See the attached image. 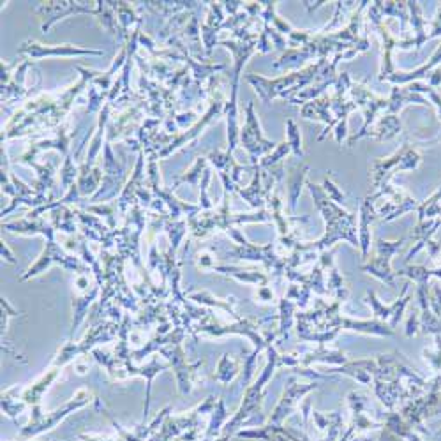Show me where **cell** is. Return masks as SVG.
<instances>
[{"label":"cell","mask_w":441,"mask_h":441,"mask_svg":"<svg viewBox=\"0 0 441 441\" xmlns=\"http://www.w3.org/2000/svg\"><path fill=\"white\" fill-rule=\"evenodd\" d=\"M78 175H80V165L76 163V159L73 158V153L65 156L64 165L60 168V188L62 191L67 192L73 184H76Z\"/></svg>","instance_id":"f1b7e54d"},{"label":"cell","mask_w":441,"mask_h":441,"mask_svg":"<svg viewBox=\"0 0 441 441\" xmlns=\"http://www.w3.org/2000/svg\"><path fill=\"white\" fill-rule=\"evenodd\" d=\"M189 299L194 300L196 303H201V306H214V307H217V309H224V311H228L230 315H233V311H231V306H230V300H233V299H228V302H224V300H221V299H215V297L212 295L210 292L191 293V295H189Z\"/></svg>","instance_id":"d6a6232c"},{"label":"cell","mask_w":441,"mask_h":441,"mask_svg":"<svg viewBox=\"0 0 441 441\" xmlns=\"http://www.w3.org/2000/svg\"><path fill=\"white\" fill-rule=\"evenodd\" d=\"M34 69V62L25 58L22 62H6L0 64V80H2V104H11L24 101L31 96V87H27L28 71Z\"/></svg>","instance_id":"52a82bcc"},{"label":"cell","mask_w":441,"mask_h":441,"mask_svg":"<svg viewBox=\"0 0 441 441\" xmlns=\"http://www.w3.org/2000/svg\"><path fill=\"white\" fill-rule=\"evenodd\" d=\"M240 143L249 153L253 166L258 165V159L265 158L276 149V143L265 138L261 133V124L254 112V103H247L246 106V124L240 127Z\"/></svg>","instance_id":"8fae6325"},{"label":"cell","mask_w":441,"mask_h":441,"mask_svg":"<svg viewBox=\"0 0 441 441\" xmlns=\"http://www.w3.org/2000/svg\"><path fill=\"white\" fill-rule=\"evenodd\" d=\"M126 60H127V47L124 44L122 50L119 51V55H115V58H113L112 65L108 67L106 71H92V69H87L88 71V80H90V85H94V87H97L99 90H103V92H110L113 87V83H115V74L119 76V71L124 69V65H126Z\"/></svg>","instance_id":"e0dca14e"},{"label":"cell","mask_w":441,"mask_h":441,"mask_svg":"<svg viewBox=\"0 0 441 441\" xmlns=\"http://www.w3.org/2000/svg\"><path fill=\"white\" fill-rule=\"evenodd\" d=\"M58 372H60V369L50 365V369H48V371L44 372L41 378H38V380H35L34 383L31 385V387H27L22 390V399L25 401V404H27V406H31V408L39 406V403H41L44 392H47L48 388H50V385L58 378Z\"/></svg>","instance_id":"ac0fdd59"},{"label":"cell","mask_w":441,"mask_h":441,"mask_svg":"<svg viewBox=\"0 0 441 441\" xmlns=\"http://www.w3.org/2000/svg\"><path fill=\"white\" fill-rule=\"evenodd\" d=\"M99 290H101V286L97 284V286H94L90 292L81 293L80 297H74L73 299V322H71L69 339L74 338V334L78 332V328H80V325L83 323V319L87 318L88 307H90V303H92L94 300L97 299V295H99Z\"/></svg>","instance_id":"603a6c76"},{"label":"cell","mask_w":441,"mask_h":441,"mask_svg":"<svg viewBox=\"0 0 441 441\" xmlns=\"http://www.w3.org/2000/svg\"><path fill=\"white\" fill-rule=\"evenodd\" d=\"M208 168V159L207 158H198L194 161V165L188 169L185 173H181V175L176 176L175 181L172 184V191L175 192V189L182 184H189L192 188H200L201 184V178H203L205 172Z\"/></svg>","instance_id":"484cf974"},{"label":"cell","mask_w":441,"mask_h":441,"mask_svg":"<svg viewBox=\"0 0 441 441\" xmlns=\"http://www.w3.org/2000/svg\"><path fill=\"white\" fill-rule=\"evenodd\" d=\"M212 272L230 276L237 281H244V283H260V281H265V277L260 276V274L247 272V270H240L237 267H228V265H215Z\"/></svg>","instance_id":"4dcf8cb0"},{"label":"cell","mask_w":441,"mask_h":441,"mask_svg":"<svg viewBox=\"0 0 441 441\" xmlns=\"http://www.w3.org/2000/svg\"><path fill=\"white\" fill-rule=\"evenodd\" d=\"M115 11H117V19H119L120 27V39L124 41H129L131 34L138 25L143 24V18L138 15V8L129 2H115Z\"/></svg>","instance_id":"ffe728a7"},{"label":"cell","mask_w":441,"mask_h":441,"mask_svg":"<svg viewBox=\"0 0 441 441\" xmlns=\"http://www.w3.org/2000/svg\"><path fill=\"white\" fill-rule=\"evenodd\" d=\"M212 181V172L210 168H207V172H205L203 178H201V184L200 188H198V191H200V208L201 210H212L214 208V205H212L210 201V196H208V184H210Z\"/></svg>","instance_id":"d590c367"},{"label":"cell","mask_w":441,"mask_h":441,"mask_svg":"<svg viewBox=\"0 0 441 441\" xmlns=\"http://www.w3.org/2000/svg\"><path fill=\"white\" fill-rule=\"evenodd\" d=\"M0 254H2V260L8 261V263H11V265L18 263V261H16V258H15V254L11 253V249H9V246L6 244L4 240L0 242Z\"/></svg>","instance_id":"60d3db41"},{"label":"cell","mask_w":441,"mask_h":441,"mask_svg":"<svg viewBox=\"0 0 441 441\" xmlns=\"http://www.w3.org/2000/svg\"><path fill=\"white\" fill-rule=\"evenodd\" d=\"M34 15H38L42 19L41 31L44 34L51 31L55 24H58L60 19L69 18V16L76 15H97L96 2H74V0H62V2H39L32 9Z\"/></svg>","instance_id":"9c48e42d"},{"label":"cell","mask_w":441,"mask_h":441,"mask_svg":"<svg viewBox=\"0 0 441 441\" xmlns=\"http://www.w3.org/2000/svg\"><path fill=\"white\" fill-rule=\"evenodd\" d=\"M286 142H288V145L292 147V152L295 153L297 158L302 159L303 156V150H302V138H300V131L299 127H297L295 120H286Z\"/></svg>","instance_id":"836d02e7"},{"label":"cell","mask_w":441,"mask_h":441,"mask_svg":"<svg viewBox=\"0 0 441 441\" xmlns=\"http://www.w3.org/2000/svg\"><path fill=\"white\" fill-rule=\"evenodd\" d=\"M80 73L76 83L69 85L62 92H41L25 101V104L9 120L8 126L2 129V143L11 138L31 135V133H42V131H55L65 122V117L69 115L74 103L90 85L87 67L76 65Z\"/></svg>","instance_id":"6da1fadb"},{"label":"cell","mask_w":441,"mask_h":441,"mask_svg":"<svg viewBox=\"0 0 441 441\" xmlns=\"http://www.w3.org/2000/svg\"><path fill=\"white\" fill-rule=\"evenodd\" d=\"M372 215H374V208H372V198H365L364 203L360 205V244L364 254L369 249V242H371V221Z\"/></svg>","instance_id":"83f0119b"},{"label":"cell","mask_w":441,"mask_h":441,"mask_svg":"<svg viewBox=\"0 0 441 441\" xmlns=\"http://www.w3.org/2000/svg\"><path fill=\"white\" fill-rule=\"evenodd\" d=\"M242 6L244 2H237V0H231V2H223L224 11L228 13V16H235L242 11Z\"/></svg>","instance_id":"b9f144b4"},{"label":"cell","mask_w":441,"mask_h":441,"mask_svg":"<svg viewBox=\"0 0 441 441\" xmlns=\"http://www.w3.org/2000/svg\"><path fill=\"white\" fill-rule=\"evenodd\" d=\"M145 115H149V103H147L145 97H142L138 103H133L119 115H113L110 119L106 129V142L115 143L131 140V136L138 133L140 126L147 119Z\"/></svg>","instance_id":"ba28073f"},{"label":"cell","mask_w":441,"mask_h":441,"mask_svg":"<svg viewBox=\"0 0 441 441\" xmlns=\"http://www.w3.org/2000/svg\"><path fill=\"white\" fill-rule=\"evenodd\" d=\"M74 136H76V131L71 129V126L67 122L62 124L60 127L53 131V135L48 136V138H35L28 143V149L25 150V153L18 159L19 165L27 166L28 163L38 161L41 159L42 152H48V150H55L65 158L71 153V143H73Z\"/></svg>","instance_id":"30bf717a"},{"label":"cell","mask_w":441,"mask_h":441,"mask_svg":"<svg viewBox=\"0 0 441 441\" xmlns=\"http://www.w3.org/2000/svg\"><path fill=\"white\" fill-rule=\"evenodd\" d=\"M0 306H2V323H0V326H2V335H6V332H8L9 319L15 318V316H19L22 313L16 311L15 307H13L11 303L4 299V297H2V300H0Z\"/></svg>","instance_id":"74e56055"},{"label":"cell","mask_w":441,"mask_h":441,"mask_svg":"<svg viewBox=\"0 0 441 441\" xmlns=\"http://www.w3.org/2000/svg\"><path fill=\"white\" fill-rule=\"evenodd\" d=\"M328 60L326 58H319V62L309 65L302 71H295V73H290L283 78H263L260 74H246V80L253 85V88L256 90V94L260 96V99L265 104H270V101L276 99V97H283V99H288L290 94L303 90L306 87L311 85V81H315V78H318L323 73V69L326 67Z\"/></svg>","instance_id":"3957f363"},{"label":"cell","mask_w":441,"mask_h":441,"mask_svg":"<svg viewBox=\"0 0 441 441\" xmlns=\"http://www.w3.org/2000/svg\"><path fill=\"white\" fill-rule=\"evenodd\" d=\"M231 96L224 104V113L226 117V136H228V152L233 153L235 149L240 143V126H238V81L231 80Z\"/></svg>","instance_id":"2e32d148"},{"label":"cell","mask_w":441,"mask_h":441,"mask_svg":"<svg viewBox=\"0 0 441 441\" xmlns=\"http://www.w3.org/2000/svg\"><path fill=\"white\" fill-rule=\"evenodd\" d=\"M147 184V169H145V153L138 152V159H136V165L133 173H131V178L126 182V188H124L122 194L119 196L117 205H119V214L126 217L127 212L131 210V207L138 205L136 200V194L142 188H145Z\"/></svg>","instance_id":"9a60e30c"},{"label":"cell","mask_w":441,"mask_h":441,"mask_svg":"<svg viewBox=\"0 0 441 441\" xmlns=\"http://www.w3.org/2000/svg\"><path fill=\"white\" fill-rule=\"evenodd\" d=\"M212 422H210V427H208V433L207 436H214L215 431L219 429V426H221V422H223V418L226 417V413H224V403L223 401H217V404H215V410L212 411Z\"/></svg>","instance_id":"f35d334b"},{"label":"cell","mask_w":441,"mask_h":441,"mask_svg":"<svg viewBox=\"0 0 441 441\" xmlns=\"http://www.w3.org/2000/svg\"><path fill=\"white\" fill-rule=\"evenodd\" d=\"M270 214L267 210H260L256 214H231L230 212V194H223L221 207L212 210H200L198 214L188 217L189 233L198 240H203L214 231H228L237 224L244 223H267L270 221Z\"/></svg>","instance_id":"7a4b0ae2"},{"label":"cell","mask_w":441,"mask_h":441,"mask_svg":"<svg viewBox=\"0 0 441 441\" xmlns=\"http://www.w3.org/2000/svg\"><path fill=\"white\" fill-rule=\"evenodd\" d=\"M196 265H198L201 270H212L215 267L214 258H212V254H208V253L196 254Z\"/></svg>","instance_id":"ab89813d"},{"label":"cell","mask_w":441,"mask_h":441,"mask_svg":"<svg viewBox=\"0 0 441 441\" xmlns=\"http://www.w3.org/2000/svg\"><path fill=\"white\" fill-rule=\"evenodd\" d=\"M166 360L169 362L173 369H175L176 381H178V388H181L182 394H189L194 387L196 380H198V372L203 367L205 362H194V364H189L185 360V353L182 349V344H168L165 348H161L159 351Z\"/></svg>","instance_id":"5bb4252c"},{"label":"cell","mask_w":441,"mask_h":441,"mask_svg":"<svg viewBox=\"0 0 441 441\" xmlns=\"http://www.w3.org/2000/svg\"><path fill=\"white\" fill-rule=\"evenodd\" d=\"M28 168L35 172V181L32 182V189L38 194H47V191L55 189V163L53 161H32L28 163Z\"/></svg>","instance_id":"44dd1931"},{"label":"cell","mask_w":441,"mask_h":441,"mask_svg":"<svg viewBox=\"0 0 441 441\" xmlns=\"http://www.w3.org/2000/svg\"><path fill=\"white\" fill-rule=\"evenodd\" d=\"M290 152H292V147L288 145V142H283L281 145H277L276 149L272 150V152L267 153L263 159H260L258 166H260V168H270V166H274L276 163H279L283 158H286Z\"/></svg>","instance_id":"e575fe53"},{"label":"cell","mask_w":441,"mask_h":441,"mask_svg":"<svg viewBox=\"0 0 441 441\" xmlns=\"http://www.w3.org/2000/svg\"><path fill=\"white\" fill-rule=\"evenodd\" d=\"M97 15L96 18L99 19L101 27L112 34L113 38L120 39V27L119 19H117V11H115V2H108V0H97Z\"/></svg>","instance_id":"d4e9b609"},{"label":"cell","mask_w":441,"mask_h":441,"mask_svg":"<svg viewBox=\"0 0 441 441\" xmlns=\"http://www.w3.org/2000/svg\"><path fill=\"white\" fill-rule=\"evenodd\" d=\"M260 166L256 165V169H254V176H253V181H251V184L247 185V188H238L237 192L238 194L244 198V200L247 201V203L251 205L253 208H261L263 207V203L267 201V196H269V192L272 191V184L267 185V188H263V184H261V173H260Z\"/></svg>","instance_id":"7402d4cb"},{"label":"cell","mask_w":441,"mask_h":441,"mask_svg":"<svg viewBox=\"0 0 441 441\" xmlns=\"http://www.w3.org/2000/svg\"><path fill=\"white\" fill-rule=\"evenodd\" d=\"M55 235H57V230H51L50 233L44 237L47 238L44 251H42L41 256L38 258V261H35L34 265H31V269L19 277V281H27L32 279V277L41 276V274L47 272L53 263L60 265L62 269L69 270V272H76L78 276H80V274H94L92 269H90L85 261H81L80 258H74L73 254L65 253V249L58 244Z\"/></svg>","instance_id":"5b68a950"},{"label":"cell","mask_w":441,"mask_h":441,"mask_svg":"<svg viewBox=\"0 0 441 441\" xmlns=\"http://www.w3.org/2000/svg\"><path fill=\"white\" fill-rule=\"evenodd\" d=\"M83 210L90 212V214H96L99 219H104L106 224L112 230H117V212H119V205L117 201H112V203H97V205H85Z\"/></svg>","instance_id":"f546056e"},{"label":"cell","mask_w":441,"mask_h":441,"mask_svg":"<svg viewBox=\"0 0 441 441\" xmlns=\"http://www.w3.org/2000/svg\"><path fill=\"white\" fill-rule=\"evenodd\" d=\"M307 188H309L313 198H315L316 207L322 210L323 217L326 221V233L316 244V247L330 246L332 242L341 240V238L349 240L353 246H357V237H355V221H357V217L330 200L328 196L325 194V191H323V188H319V185L307 182Z\"/></svg>","instance_id":"277c9868"},{"label":"cell","mask_w":441,"mask_h":441,"mask_svg":"<svg viewBox=\"0 0 441 441\" xmlns=\"http://www.w3.org/2000/svg\"><path fill=\"white\" fill-rule=\"evenodd\" d=\"M90 403V392L87 388H80L76 394L73 395V399L67 401L62 408L58 410L51 411V413H42L41 406H34L32 408V418L28 426L25 429L19 431V436L22 438H32V436H38V434L47 433V431L53 429L60 420H64L65 417L73 411L80 410V408L87 406Z\"/></svg>","instance_id":"8992f818"},{"label":"cell","mask_w":441,"mask_h":441,"mask_svg":"<svg viewBox=\"0 0 441 441\" xmlns=\"http://www.w3.org/2000/svg\"><path fill=\"white\" fill-rule=\"evenodd\" d=\"M323 191H325V194L328 196L330 200L334 201V203H346V196L344 192L339 191L338 185L334 184V182L330 181L328 176H325V182H323Z\"/></svg>","instance_id":"8d00e7d4"},{"label":"cell","mask_w":441,"mask_h":441,"mask_svg":"<svg viewBox=\"0 0 441 441\" xmlns=\"http://www.w3.org/2000/svg\"><path fill=\"white\" fill-rule=\"evenodd\" d=\"M18 55H24L31 60L57 57H103L104 50H94V48H83L76 44H42L39 41H24L18 47Z\"/></svg>","instance_id":"7c38bea8"},{"label":"cell","mask_w":441,"mask_h":441,"mask_svg":"<svg viewBox=\"0 0 441 441\" xmlns=\"http://www.w3.org/2000/svg\"><path fill=\"white\" fill-rule=\"evenodd\" d=\"M309 172V166L300 165L297 168L292 169L288 176V200H290V208L295 210L297 201L300 198V192H302V184L306 181V175Z\"/></svg>","instance_id":"4316f807"},{"label":"cell","mask_w":441,"mask_h":441,"mask_svg":"<svg viewBox=\"0 0 441 441\" xmlns=\"http://www.w3.org/2000/svg\"><path fill=\"white\" fill-rule=\"evenodd\" d=\"M161 230L168 235L169 238V251L176 254L178 247H181V242L184 240L185 235L189 233V224L185 219L181 221H172L168 215H161Z\"/></svg>","instance_id":"cb8c5ba5"},{"label":"cell","mask_w":441,"mask_h":441,"mask_svg":"<svg viewBox=\"0 0 441 441\" xmlns=\"http://www.w3.org/2000/svg\"><path fill=\"white\" fill-rule=\"evenodd\" d=\"M237 362H235L233 355H230V353H226L221 360H219V365H217V372H215V380L221 381V383H230L231 380L235 378V374H237Z\"/></svg>","instance_id":"1f68e13d"},{"label":"cell","mask_w":441,"mask_h":441,"mask_svg":"<svg viewBox=\"0 0 441 441\" xmlns=\"http://www.w3.org/2000/svg\"><path fill=\"white\" fill-rule=\"evenodd\" d=\"M208 159L212 166L217 169L219 176H221V181H223V188H224V194H231L233 191H237L240 185V178L244 173L247 172H254L256 166H242L238 165L237 161L233 159V153H230L228 150H210V152L205 156Z\"/></svg>","instance_id":"4fadbf2b"},{"label":"cell","mask_w":441,"mask_h":441,"mask_svg":"<svg viewBox=\"0 0 441 441\" xmlns=\"http://www.w3.org/2000/svg\"><path fill=\"white\" fill-rule=\"evenodd\" d=\"M147 11L161 18L169 19L172 16L184 11H198L201 8V2H192V0H181V2H172V0H161V2H142Z\"/></svg>","instance_id":"d6986e66"}]
</instances>
